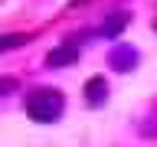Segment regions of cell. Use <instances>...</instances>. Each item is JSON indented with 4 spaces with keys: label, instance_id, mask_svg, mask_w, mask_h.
<instances>
[{
    "label": "cell",
    "instance_id": "obj_1",
    "mask_svg": "<svg viewBox=\"0 0 157 147\" xmlns=\"http://www.w3.org/2000/svg\"><path fill=\"white\" fill-rule=\"evenodd\" d=\"M23 108L36 124H56L62 118V111H66V95L59 88H36V92L26 95Z\"/></svg>",
    "mask_w": 157,
    "mask_h": 147
},
{
    "label": "cell",
    "instance_id": "obj_2",
    "mask_svg": "<svg viewBox=\"0 0 157 147\" xmlns=\"http://www.w3.org/2000/svg\"><path fill=\"white\" fill-rule=\"evenodd\" d=\"M82 46H85V36H69L62 46H56L46 56V66L49 69H66V66H72V62L82 56Z\"/></svg>",
    "mask_w": 157,
    "mask_h": 147
},
{
    "label": "cell",
    "instance_id": "obj_3",
    "mask_svg": "<svg viewBox=\"0 0 157 147\" xmlns=\"http://www.w3.org/2000/svg\"><path fill=\"white\" fill-rule=\"evenodd\" d=\"M137 62H141V52L131 43H118L108 52V66L115 69V72H131V69H137Z\"/></svg>",
    "mask_w": 157,
    "mask_h": 147
},
{
    "label": "cell",
    "instance_id": "obj_4",
    "mask_svg": "<svg viewBox=\"0 0 157 147\" xmlns=\"http://www.w3.org/2000/svg\"><path fill=\"white\" fill-rule=\"evenodd\" d=\"M108 101V82L105 75H92L85 82V105L88 108H101Z\"/></svg>",
    "mask_w": 157,
    "mask_h": 147
},
{
    "label": "cell",
    "instance_id": "obj_5",
    "mask_svg": "<svg viewBox=\"0 0 157 147\" xmlns=\"http://www.w3.org/2000/svg\"><path fill=\"white\" fill-rule=\"evenodd\" d=\"M128 23H131V13L118 10V13H111V17H108L105 23H101V36H105V39H115L118 33H121V29L128 26Z\"/></svg>",
    "mask_w": 157,
    "mask_h": 147
},
{
    "label": "cell",
    "instance_id": "obj_6",
    "mask_svg": "<svg viewBox=\"0 0 157 147\" xmlns=\"http://www.w3.org/2000/svg\"><path fill=\"white\" fill-rule=\"evenodd\" d=\"M29 36L26 33H10V36H0V52H7V49H20V46H26Z\"/></svg>",
    "mask_w": 157,
    "mask_h": 147
},
{
    "label": "cell",
    "instance_id": "obj_7",
    "mask_svg": "<svg viewBox=\"0 0 157 147\" xmlns=\"http://www.w3.org/2000/svg\"><path fill=\"white\" fill-rule=\"evenodd\" d=\"M13 88H17V78H0V98H3V95H10V92H13Z\"/></svg>",
    "mask_w": 157,
    "mask_h": 147
},
{
    "label": "cell",
    "instance_id": "obj_8",
    "mask_svg": "<svg viewBox=\"0 0 157 147\" xmlns=\"http://www.w3.org/2000/svg\"><path fill=\"white\" fill-rule=\"evenodd\" d=\"M154 131H157V124H154V127H147V131H144V134H154Z\"/></svg>",
    "mask_w": 157,
    "mask_h": 147
},
{
    "label": "cell",
    "instance_id": "obj_9",
    "mask_svg": "<svg viewBox=\"0 0 157 147\" xmlns=\"http://www.w3.org/2000/svg\"><path fill=\"white\" fill-rule=\"evenodd\" d=\"M72 3H78V0H72Z\"/></svg>",
    "mask_w": 157,
    "mask_h": 147
},
{
    "label": "cell",
    "instance_id": "obj_10",
    "mask_svg": "<svg viewBox=\"0 0 157 147\" xmlns=\"http://www.w3.org/2000/svg\"><path fill=\"white\" fill-rule=\"evenodd\" d=\"M154 26H157V20H154Z\"/></svg>",
    "mask_w": 157,
    "mask_h": 147
}]
</instances>
